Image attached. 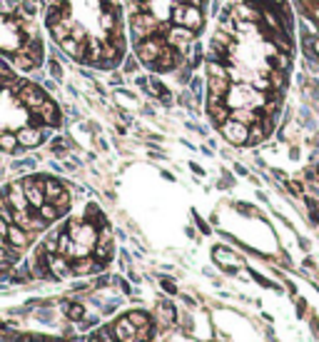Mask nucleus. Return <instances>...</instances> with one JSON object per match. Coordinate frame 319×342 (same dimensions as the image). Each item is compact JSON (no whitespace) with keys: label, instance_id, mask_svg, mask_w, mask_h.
<instances>
[{"label":"nucleus","instance_id":"4468645a","mask_svg":"<svg viewBox=\"0 0 319 342\" xmlns=\"http://www.w3.org/2000/svg\"><path fill=\"white\" fill-rule=\"evenodd\" d=\"M150 85H152V93L162 100V105H172V93H169V90L162 85V83H160V80H157V77H152Z\"/></svg>","mask_w":319,"mask_h":342},{"label":"nucleus","instance_id":"4c0bfd02","mask_svg":"<svg viewBox=\"0 0 319 342\" xmlns=\"http://www.w3.org/2000/svg\"><path fill=\"white\" fill-rule=\"evenodd\" d=\"M113 85H122V75H120V73H115L113 75Z\"/></svg>","mask_w":319,"mask_h":342},{"label":"nucleus","instance_id":"f03ea898","mask_svg":"<svg viewBox=\"0 0 319 342\" xmlns=\"http://www.w3.org/2000/svg\"><path fill=\"white\" fill-rule=\"evenodd\" d=\"M167 43V38H162L157 30L152 33L150 38L145 40H135V53H137V60H142L145 65H152L157 55H160V50H162V45Z\"/></svg>","mask_w":319,"mask_h":342},{"label":"nucleus","instance_id":"bb28decb","mask_svg":"<svg viewBox=\"0 0 319 342\" xmlns=\"http://www.w3.org/2000/svg\"><path fill=\"white\" fill-rule=\"evenodd\" d=\"M160 285H162V290H165L167 295H177V285H175L172 280H167V277H160Z\"/></svg>","mask_w":319,"mask_h":342},{"label":"nucleus","instance_id":"a878e982","mask_svg":"<svg viewBox=\"0 0 319 342\" xmlns=\"http://www.w3.org/2000/svg\"><path fill=\"white\" fill-rule=\"evenodd\" d=\"M252 85H254V88H257V90H269V88H272V83H269V80H267V77H252Z\"/></svg>","mask_w":319,"mask_h":342},{"label":"nucleus","instance_id":"b1692460","mask_svg":"<svg viewBox=\"0 0 319 342\" xmlns=\"http://www.w3.org/2000/svg\"><path fill=\"white\" fill-rule=\"evenodd\" d=\"M97 337H100V342H117V337H115V332L110 327H100Z\"/></svg>","mask_w":319,"mask_h":342},{"label":"nucleus","instance_id":"9b49d317","mask_svg":"<svg viewBox=\"0 0 319 342\" xmlns=\"http://www.w3.org/2000/svg\"><path fill=\"white\" fill-rule=\"evenodd\" d=\"M65 185L60 183V180H55V177H45V200L48 203H55L57 197H62L65 195Z\"/></svg>","mask_w":319,"mask_h":342},{"label":"nucleus","instance_id":"6ab92c4d","mask_svg":"<svg viewBox=\"0 0 319 342\" xmlns=\"http://www.w3.org/2000/svg\"><path fill=\"white\" fill-rule=\"evenodd\" d=\"M189 90H192V95L197 97V100H200V103H202V93H205V83H202V80H200V77H195L192 75V80H189Z\"/></svg>","mask_w":319,"mask_h":342},{"label":"nucleus","instance_id":"7ed1b4c3","mask_svg":"<svg viewBox=\"0 0 319 342\" xmlns=\"http://www.w3.org/2000/svg\"><path fill=\"white\" fill-rule=\"evenodd\" d=\"M220 130L225 135L227 140L232 143V145H247V137H249V125H244L240 120H225L222 125H220Z\"/></svg>","mask_w":319,"mask_h":342},{"label":"nucleus","instance_id":"a211bd4d","mask_svg":"<svg viewBox=\"0 0 319 342\" xmlns=\"http://www.w3.org/2000/svg\"><path fill=\"white\" fill-rule=\"evenodd\" d=\"M127 317H130V323L135 325V327H147V325H152V323H150V317H147L145 312H140V310H135V312H130Z\"/></svg>","mask_w":319,"mask_h":342},{"label":"nucleus","instance_id":"39448f33","mask_svg":"<svg viewBox=\"0 0 319 342\" xmlns=\"http://www.w3.org/2000/svg\"><path fill=\"white\" fill-rule=\"evenodd\" d=\"M18 143L20 148H35L40 143H45V137H48V130H35V128H23L18 130Z\"/></svg>","mask_w":319,"mask_h":342},{"label":"nucleus","instance_id":"f8f14e48","mask_svg":"<svg viewBox=\"0 0 319 342\" xmlns=\"http://www.w3.org/2000/svg\"><path fill=\"white\" fill-rule=\"evenodd\" d=\"M85 223H90V225H108V220H105V215H102V210L97 208V205H88V212H85Z\"/></svg>","mask_w":319,"mask_h":342},{"label":"nucleus","instance_id":"423d86ee","mask_svg":"<svg viewBox=\"0 0 319 342\" xmlns=\"http://www.w3.org/2000/svg\"><path fill=\"white\" fill-rule=\"evenodd\" d=\"M117 342H137V327L130 323V317H120L113 327Z\"/></svg>","mask_w":319,"mask_h":342},{"label":"nucleus","instance_id":"0eeeda50","mask_svg":"<svg viewBox=\"0 0 319 342\" xmlns=\"http://www.w3.org/2000/svg\"><path fill=\"white\" fill-rule=\"evenodd\" d=\"M48 265H50V272L57 277H68L70 272H73V267L68 265V257L65 255H60V252H53V255H48Z\"/></svg>","mask_w":319,"mask_h":342},{"label":"nucleus","instance_id":"ddd939ff","mask_svg":"<svg viewBox=\"0 0 319 342\" xmlns=\"http://www.w3.org/2000/svg\"><path fill=\"white\" fill-rule=\"evenodd\" d=\"M0 150H3V152H18L20 150L18 135H13V133H3V135H0Z\"/></svg>","mask_w":319,"mask_h":342},{"label":"nucleus","instance_id":"f3484780","mask_svg":"<svg viewBox=\"0 0 319 342\" xmlns=\"http://www.w3.org/2000/svg\"><path fill=\"white\" fill-rule=\"evenodd\" d=\"M65 315L73 320V323H82V317H85V307L82 305H77V303H68V307H65Z\"/></svg>","mask_w":319,"mask_h":342},{"label":"nucleus","instance_id":"58836bf2","mask_svg":"<svg viewBox=\"0 0 319 342\" xmlns=\"http://www.w3.org/2000/svg\"><path fill=\"white\" fill-rule=\"evenodd\" d=\"M28 342H53V340H48V337H28Z\"/></svg>","mask_w":319,"mask_h":342},{"label":"nucleus","instance_id":"9d476101","mask_svg":"<svg viewBox=\"0 0 319 342\" xmlns=\"http://www.w3.org/2000/svg\"><path fill=\"white\" fill-rule=\"evenodd\" d=\"M5 237L10 240V245L18 247V250L30 243V235H28V230H23L20 225H15V223H13V225H8V232H5Z\"/></svg>","mask_w":319,"mask_h":342},{"label":"nucleus","instance_id":"dca6fc26","mask_svg":"<svg viewBox=\"0 0 319 342\" xmlns=\"http://www.w3.org/2000/svg\"><path fill=\"white\" fill-rule=\"evenodd\" d=\"M264 128H262V123H260V120H257V123H252V125H249V137H247V143H249V145H257V143H262L264 140Z\"/></svg>","mask_w":319,"mask_h":342},{"label":"nucleus","instance_id":"f704fd0d","mask_svg":"<svg viewBox=\"0 0 319 342\" xmlns=\"http://www.w3.org/2000/svg\"><path fill=\"white\" fill-rule=\"evenodd\" d=\"M135 57H137V55H135ZM135 57H127V63H125V70H127V73L135 70V65H137V63H135Z\"/></svg>","mask_w":319,"mask_h":342},{"label":"nucleus","instance_id":"473e14b6","mask_svg":"<svg viewBox=\"0 0 319 342\" xmlns=\"http://www.w3.org/2000/svg\"><path fill=\"white\" fill-rule=\"evenodd\" d=\"M15 168H30V170H33V168H35V160H33V157H28V160H20V163H15Z\"/></svg>","mask_w":319,"mask_h":342},{"label":"nucleus","instance_id":"c9c22d12","mask_svg":"<svg viewBox=\"0 0 319 342\" xmlns=\"http://www.w3.org/2000/svg\"><path fill=\"white\" fill-rule=\"evenodd\" d=\"M237 208L242 210L244 215H252V208H249V205H247V203H240V205H237Z\"/></svg>","mask_w":319,"mask_h":342},{"label":"nucleus","instance_id":"c756f323","mask_svg":"<svg viewBox=\"0 0 319 342\" xmlns=\"http://www.w3.org/2000/svg\"><path fill=\"white\" fill-rule=\"evenodd\" d=\"M180 105H185V108H192V93H180Z\"/></svg>","mask_w":319,"mask_h":342},{"label":"nucleus","instance_id":"2f4dec72","mask_svg":"<svg viewBox=\"0 0 319 342\" xmlns=\"http://www.w3.org/2000/svg\"><path fill=\"white\" fill-rule=\"evenodd\" d=\"M287 188L294 192V195H302V190H304V185L302 183H297V180H292V183H287Z\"/></svg>","mask_w":319,"mask_h":342},{"label":"nucleus","instance_id":"20e7f679","mask_svg":"<svg viewBox=\"0 0 319 342\" xmlns=\"http://www.w3.org/2000/svg\"><path fill=\"white\" fill-rule=\"evenodd\" d=\"M45 100H48V95L40 90L38 85H30V83H25V85H23V90H20V103H23V105H28L30 110H38Z\"/></svg>","mask_w":319,"mask_h":342},{"label":"nucleus","instance_id":"7c9ffc66","mask_svg":"<svg viewBox=\"0 0 319 342\" xmlns=\"http://www.w3.org/2000/svg\"><path fill=\"white\" fill-rule=\"evenodd\" d=\"M252 277H254V280H257L260 285H264V287H272V290H277V285H274V283H269V280H264L262 275H257V272H252Z\"/></svg>","mask_w":319,"mask_h":342},{"label":"nucleus","instance_id":"72a5a7b5","mask_svg":"<svg viewBox=\"0 0 319 342\" xmlns=\"http://www.w3.org/2000/svg\"><path fill=\"white\" fill-rule=\"evenodd\" d=\"M113 280L108 277V275H102V277H97V287H105V285H110Z\"/></svg>","mask_w":319,"mask_h":342},{"label":"nucleus","instance_id":"ea45409f","mask_svg":"<svg viewBox=\"0 0 319 342\" xmlns=\"http://www.w3.org/2000/svg\"><path fill=\"white\" fill-rule=\"evenodd\" d=\"M267 3H269V5H280L282 0H267Z\"/></svg>","mask_w":319,"mask_h":342},{"label":"nucleus","instance_id":"aec40b11","mask_svg":"<svg viewBox=\"0 0 319 342\" xmlns=\"http://www.w3.org/2000/svg\"><path fill=\"white\" fill-rule=\"evenodd\" d=\"M177 83L180 85H189V80H192V65L189 63H182V70H177Z\"/></svg>","mask_w":319,"mask_h":342},{"label":"nucleus","instance_id":"4be33fe9","mask_svg":"<svg viewBox=\"0 0 319 342\" xmlns=\"http://www.w3.org/2000/svg\"><path fill=\"white\" fill-rule=\"evenodd\" d=\"M202 60H205V55H202V45L192 43V63H189V65H192V68H197Z\"/></svg>","mask_w":319,"mask_h":342},{"label":"nucleus","instance_id":"5701e85b","mask_svg":"<svg viewBox=\"0 0 319 342\" xmlns=\"http://www.w3.org/2000/svg\"><path fill=\"white\" fill-rule=\"evenodd\" d=\"M48 70H50V75L55 80H62V65L57 60H48Z\"/></svg>","mask_w":319,"mask_h":342},{"label":"nucleus","instance_id":"a19ab883","mask_svg":"<svg viewBox=\"0 0 319 342\" xmlns=\"http://www.w3.org/2000/svg\"><path fill=\"white\" fill-rule=\"evenodd\" d=\"M314 18H317V23H319V8H317V13H314Z\"/></svg>","mask_w":319,"mask_h":342},{"label":"nucleus","instance_id":"e433bc0d","mask_svg":"<svg viewBox=\"0 0 319 342\" xmlns=\"http://www.w3.org/2000/svg\"><path fill=\"white\" fill-rule=\"evenodd\" d=\"M189 168H192V172H197V175H205V170H202L197 163H189Z\"/></svg>","mask_w":319,"mask_h":342},{"label":"nucleus","instance_id":"cd10ccee","mask_svg":"<svg viewBox=\"0 0 319 342\" xmlns=\"http://www.w3.org/2000/svg\"><path fill=\"white\" fill-rule=\"evenodd\" d=\"M113 283H115L117 287H120V290H122L125 295H130V292H132V287H130V283H127V280H122V277H115Z\"/></svg>","mask_w":319,"mask_h":342},{"label":"nucleus","instance_id":"6e6552de","mask_svg":"<svg viewBox=\"0 0 319 342\" xmlns=\"http://www.w3.org/2000/svg\"><path fill=\"white\" fill-rule=\"evenodd\" d=\"M35 113L40 115V120H42V123H48V125H60V110H57V105L50 100V97L40 105Z\"/></svg>","mask_w":319,"mask_h":342},{"label":"nucleus","instance_id":"c85d7f7f","mask_svg":"<svg viewBox=\"0 0 319 342\" xmlns=\"http://www.w3.org/2000/svg\"><path fill=\"white\" fill-rule=\"evenodd\" d=\"M195 225L202 230V235H209V225H207V223L202 220V217H200V215H197V212H195Z\"/></svg>","mask_w":319,"mask_h":342},{"label":"nucleus","instance_id":"412c9836","mask_svg":"<svg viewBox=\"0 0 319 342\" xmlns=\"http://www.w3.org/2000/svg\"><path fill=\"white\" fill-rule=\"evenodd\" d=\"M50 148H53V152H55L57 157H65V152H68V143H65L62 137H55Z\"/></svg>","mask_w":319,"mask_h":342},{"label":"nucleus","instance_id":"f257e3e1","mask_svg":"<svg viewBox=\"0 0 319 342\" xmlns=\"http://www.w3.org/2000/svg\"><path fill=\"white\" fill-rule=\"evenodd\" d=\"M172 23L175 25H182V28H189V30H197L202 28V10L197 5H185V3H175L172 5Z\"/></svg>","mask_w":319,"mask_h":342},{"label":"nucleus","instance_id":"393cba45","mask_svg":"<svg viewBox=\"0 0 319 342\" xmlns=\"http://www.w3.org/2000/svg\"><path fill=\"white\" fill-rule=\"evenodd\" d=\"M269 83H272V88L284 85V73H282V70H272V73H269Z\"/></svg>","mask_w":319,"mask_h":342},{"label":"nucleus","instance_id":"2eb2a0df","mask_svg":"<svg viewBox=\"0 0 319 342\" xmlns=\"http://www.w3.org/2000/svg\"><path fill=\"white\" fill-rule=\"evenodd\" d=\"M38 215H40V217H42V220H48V223H53V220H57V217H60L62 212H60V210H57L55 205H53V203H48V200H45V203H42V205H40V208H38Z\"/></svg>","mask_w":319,"mask_h":342},{"label":"nucleus","instance_id":"1a4fd4ad","mask_svg":"<svg viewBox=\"0 0 319 342\" xmlns=\"http://www.w3.org/2000/svg\"><path fill=\"white\" fill-rule=\"evenodd\" d=\"M102 263H97L95 257H77L75 263H73V272H77V275H93V272H100L102 270Z\"/></svg>","mask_w":319,"mask_h":342}]
</instances>
